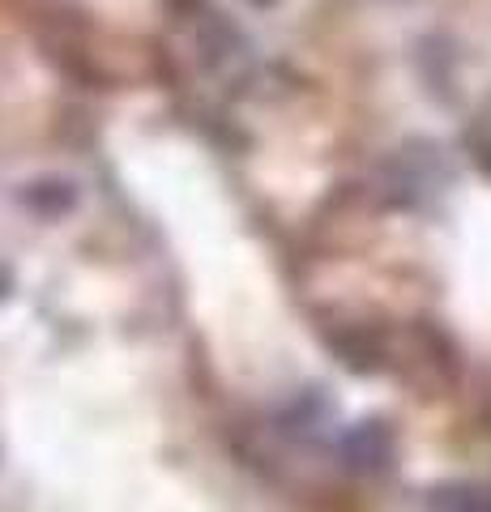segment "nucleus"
Returning <instances> with one entry per match:
<instances>
[{
	"mask_svg": "<svg viewBox=\"0 0 491 512\" xmlns=\"http://www.w3.org/2000/svg\"><path fill=\"white\" fill-rule=\"evenodd\" d=\"M26 205L39 214H60V210H73V188L65 180H43L35 188H26Z\"/></svg>",
	"mask_w": 491,
	"mask_h": 512,
	"instance_id": "f03ea898",
	"label": "nucleus"
},
{
	"mask_svg": "<svg viewBox=\"0 0 491 512\" xmlns=\"http://www.w3.org/2000/svg\"><path fill=\"white\" fill-rule=\"evenodd\" d=\"M252 5H274V0H252Z\"/></svg>",
	"mask_w": 491,
	"mask_h": 512,
	"instance_id": "7ed1b4c3",
	"label": "nucleus"
},
{
	"mask_svg": "<svg viewBox=\"0 0 491 512\" xmlns=\"http://www.w3.org/2000/svg\"><path fill=\"white\" fill-rule=\"evenodd\" d=\"M342 453L351 466L359 470H376V466H385L389 461V431L380 427V423H359L351 436L342 440Z\"/></svg>",
	"mask_w": 491,
	"mask_h": 512,
	"instance_id": "f257e3e1",
	"label": "nucleus"
},
{
	"mask_svg": "<svg viewBox=\"0 0 491 512\" xmlns=\"http://www.w3.org/2000/svg\"><path fill=\"white\" fill-rule=\"evenodd\" d=\"M0 295H5V278H0Z\"/></svg>",
	"mask_w": 491,
	"mask_h": 512,
	"instance_id": "20e7f679",
	"label": "nucleus"
}]
</instances>
